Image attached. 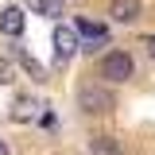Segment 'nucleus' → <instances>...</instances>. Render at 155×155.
<instances>
[{"label":"nucleus","instance_id":"obj_3","mask_svg":"<svg viewBox=\"0 0 155 155\" xmlns=\"http://www.w3.org/2000/svg\"><path fill=\"white\" fill-rule=\"evenodd\" d=\"M51 43H54V66L62 70V66L74 58V51H78V35H74V27L58 23V27H54V35H51Z\"/></svg>","mask_w":155,"mask_h":155},{"label":"nucleus","instance_id":"obj_12","mask_svg":"<svg viewBox=\"0 0 155 155\" xmlns=\"http://www.w3.org/2000/svg\"><path fill=\"white\" fill-rule=\"evenodd\" d=\"M0 155H12V151H8V143H4V140H0Z\"/></svg>","mask_w":155,"mask_h":155},{"label":"nucleus","instance_id":"obj_11","mask_svg":"<svg viewBox=\"0 0 155 155\" xmlns=\"http://www.w3.org/2000/svg\"><path fill=\"white\" fill-rule=\"evenodd\" d=\"M143 47H147V54L155 58V35H147V39H143Z\"/></svg>","mask_w":155,"mask_h":155},{"label":"nucleus","instance_id":"obj_8","mask_svg":"<svg viewBox=\"0 0 155 155\" xmlns=\"http://www.w3.org/2000/svg\"><path fill=\"white\" fill-rule=\"evenodd\" d=\"M27 4H31V12H39V16H47V19L62 16V0H27Z\"/></svg>","mask_w":155,"mask_h":155},{"label":"nucleus","instance_id":"obj_5","mask_svg":"<svg viewBox=\"0 0 155 155\" xmlns=\"http://www.w3.org/2000/svg\"><path fill=\"white\" fill-rule=\"evenodd\" d=\"M140 12H143L140 0H113V4H109V16H113L116 23H136Z\"/></svg>","mask_w":155,"mask_h":155},{"label":"nucleus","instance_id":"obj_2","mask_svg":"<svg viewBox=\"0 0 155 155\" xmlns=\"http://www.w3.org/2000/svg\"><path fill=\"white\" fill-rule=\"evenodd\" d=\"M132 74H136V62H132L128 51H109V54L101 58V78H105V81L120 85V81H128Z\"/></svg>","mask_w":155,"mask_h":155},{"label":"nucleus","instance_id":"obj_10","mask_svg":"<svg viewBox=\"0 0 155 155\" xmlns=\"http://www.w3.org/2000/svg\"><path fill=\"white\" fill-rule=\"evenodd\" d=\"M0 81H12V70H8V62L0 58Z\"/></svg>","mask_w":155,"mask_h":155},{"label":"nucleus","instance_id":"obj_1","mask_svg":"<svg viewBox=\"0 0 155 155\" xmlns=\"http://www.w3.org/2000/svg\"><path fill=\"white\" fill-rule=\"evenodd\" d=\"M78 105H81V113H89V116H105V113L116 109V97L105 85H81L78 89Z\"/></svg>","mask_w":155,"mask_h":155},{"label":"nucleus","instance_id":"obj_7","mask_svg":"<svg viewBox=\"0 0 155 155\" xmlns=\"http://www.w3.org/2000/svg\"><path fill=\"white\" fill-rule=\"evenodd\" d=\"M89 151H93V155H124V147L116 143L113 136H97L93 143H89Z\"/></svg>","mask_w":155,"mask_h":155},{"label":"nucleus","instance_id":"obj_6","mask_svg":"<svg viewBox=\"0 0 155 155\" xmlns=\"http://www.w3.org/2000/svg\"><path fill=\"white\" fill-rule=\"evenodd\" d=\"M23 23H27V19H23L19 8H4V12H0V31H4L8 39H19V35H23Z\"/></svg>","mask_w":155,"mask_h":155},{"label":"nucleus","instance_id":"obj_9","mask_svg":"<svg viewBox=\"0 0 155 155\" xmlns=\"http://www.w3.org/2000/svg\"><path fill=\"white\" fill-rule=\"evenodd\" d=\"M16 58H19V66H23V70H27L31 78H39V81H43V66H39V62L27 54V51H19V47H16Z\"/></svg>","mask_w":155,"mask_h":155},{"label":"nucleus","instance_id":"obj_4","mask_svg":"<svg viewBox=\"0 0 155 155\" xmlns=\"http://www.w3.org/2000/svg\"><path fill=\"white\" fill-rule=\"evenodd\" d=\"M78 35L85 39V47H81V51H89V54H93L97 47H105V43H109V31H105L101 23H93V19H78Z\"/></svg>","mask_w":155,"mask_h":155}]
</instances>
